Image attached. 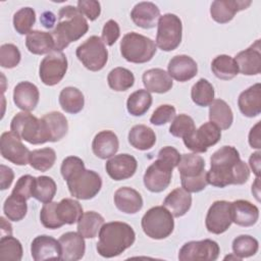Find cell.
<instances>
[{"instance_id": "c3c4849f", "label": "cell", "mask_w": 261, "mask_h": 261, "mask_svg": "<svg viewBox=\"0 0 261 261\" xmlns=\"http://www.w3.org/2000/svg\"><path fill=\"white\" fill-rule=\"evenodd\" d=\"M196 129L194 119L187 114H178L175 116L169 126V133L177 138L185 139L192 135Z\"/></svg>"}, {"instance_id": "6da1fadb", "label": "cell", "mask_w": 261, "mask_h": 261, "mask_svg": "<svg viewBox=\"0 0 261 261\" xmlns=\"http://www.w3.org/2000/svg\"><path fill=\"white\" fill-rule=\"evenodd\" d=\"M211 166L207 171V181L216 188L229 185H243L250 177V168L240 158L239 151L232 146H223L210 158Z\"/></svg>"}, {"instance_id": "52a82bcc", "label": "cell", "mask_w": 261, "mask_h": 261, "mask_svg": "<svg viewBox=\"0 0 261 261\" xmlns=\"http://www.w3.org/2000/svg\"><path fill=\"white\" fill-rule=\"evenodd\" d=\"M182 24L180 18L173 13H166L159 17L157 22L156 46L162 51H172L181 42Z\"/></svg>"}, {"instance_id": "f6af8a7d", "label": "cell", "mask_w": 261, "mask_h": 261, "mask_svg": "<svg viewBox=\"0 0 261 261\" xmlns=\"http://www.w3.org/2000/svg\"><path fill=\"white\" fill-rule=\"evenodd\" d=\"M21 243L12 236H3L0 240V259L20 261L22 258Z\"/></svg>"}, {"instance_id": "4dcf8cb0", "label": "cell", "mask_w": 261, "mask_h": 261, "mask_svg": "<svg viewBox=\"0 0 261 261\" xmlns=\"http://www.w3.org/2000/svg\"><path fill=\"white\" fill-rule=\"evenodd\" d=\"M192 196L182 188L171 191L163 201V206L173 215V217L184 216L191 208Z\"/></svg>"}, {"instance_id": "44dd1931", "label": "cell", "mask_w": 261, "mask_h": 261, "mask_svg": "<svg viewBox=\"0 0 261 261\" xmlns=\"http://www.w3.org/2000/svg\"><path fill=\"white\" fill-rule=\"evenodd\" d=\"M61 258L63 261H76L84 257L86 244L84 237L79 232L67 231L59 238Z\"/></svg>"}, {"instance_id": "277c9868", "label": "cell", "mask_w": 261, "mask_h": 261, "mask_svg": "<svg viewBox=\"0 0 261 261\" xmlns=\"http://www.w3.org/2000/svg\"><path fill=\"white\" fill-rule=\"evenodd\" d=\"M155 42L139 33L125 34L120 41V53L122 57L132 63H145L150 61L156 53Z\"/></svg>"}, {"instance_id": "603a6c76", "label": "cell", "mask_w": 261, "mask_h": 261, "mask_svg": "<svg viewBox=\"0 0 261 261\" xmlns=\"http://www.w3.org/2000/svg\"><path fill=\"white\" fill-rule=\"evenodd\" d=\"M40 93L36 85L30 82L18 83L13 90V102L22 111H32L39 103Z\"/></svg>"}, {"instance_id": "7bdbcfd3", "label": "cell", "mask_w": 261, "mask_h": 261, "mask_svg": "<svg viewBox=\"0 0 261 261\" xmlns=\"http://www.w3.org/2000/svg\"><path fill=\"white\" fill-rule=\"evenodd\" d=\"M56 160V153L52 148H42L33 150L30 153V165L39 171H47L50 169Z\"/></svg>"}, {"instance_id": "1f68e13d", "label": "cell", "mask_w": 261, "mask_h": 261, "mask_svg": "<svg viewBox=\"0 0 261 261\" xmlns=\"http://www.w3.org/2000/svg\"><path fill=\"white\" fill-rule=\"evenodd\" d=\"M25 46L31 53L36 55L49 54L55 50L51 33L42 31H31L27 35Z\"/></svg>"}, {"instance_id": "ac0fdd59", "label": "cell", "mask_w": 261, "mask_h": 261, "mask_svg": "<svg viewBox=\"0 0 261 261\" xmlns=\"http://www.w3.org/2000/svg\"><path fill=\"white\" fill-rule=\"evenodd\" d=\"M239 72L245 75H256L261 71V45L256 40L249 48L239 52L234 58Z\"/></svg>"}, {"instance_id": "e575fe53", "label": "cell", "mask_w": 261, "mask_h": 261, "mask_svg": "<svg viewBox=\"0 0 261 261\" xmlns=\"http://www.w3.org/2000/svg\"><path fill=\"white\" fill-rule=\"evenodd\" d=\"M83 213L82 205L74 199L65 198L56 204V214L63 225L77 222Z\"/></svg>"}, {"instance_id": "8d00e7d4", "label": "cell", "mask_w": 261, "mask_h": 261, "mask_svg": "<svg viewBox=\"0 0 261 261\" xmlns=\"http://www.w3.org/2000/svg\"><path fill=\"white\" fill-rule=\"evenodd\" d=\"M103 224L104 218L101 214L95 211H87L77 220V232L86 239H93L98 234Z\"/></svg>"}, {"instance_id": "6f0895ef", "label": "cell", "mask_w": 261, "mask_h": 261, "mask_svg": "<svg viewBox=\"0 0 261 261\" xmlns=\"http://www.w3.org/2000/svg\"><path fill=\"white\" fill-rule=\"evenodd\" d=\"M157 159L165 162L166 164H168L172 168H174L179 163L180 154L175 148L170 147V146H166V147H163L162 149H160V151L158 152V158Z\"/></svg>"}, {"instance_id": "f546056e", "label": "cell", "mask_w": 261, "mask_h": 261, "mask_svg": "<svg viewBox=\"0 0 261 261\" xmlns=\"http://www.w3.org/2000/svg\"><path fill=\"white\" fill-rule=\"evenodd\" d=\"M177 168L180 174V180L193 179L207 174L204 159L196 153L180 155Z\"/></svg>"}, {"instance_id": "9c48e42d", "label": "cell", "mask_w": 261, "mask_h": 261, "mask_svg": "<svg viewBox=\"0 0 261 261\" xmlns=\"http://www.w3.org/2000/svg\"><path fill=\"white\" fill-rule=\"evenodd\" d=\"M10 129L18 138L30 144H44L41 120L28 111L18 112L14 115L10 122Z\"/></svg>"}, {"instance_id": "d6986e66", "label": "cell", "mask_w": 261, "mask_h": 261, "mask_svg": "<svg viewBox=\"0 0 261 261\" xmlns=\"http://www.w3.org/2000/svg\"><path fill=\"white\" fill-rule=\"evenodd\" d=\"M31 254L35 261L61 258V247L59 241L54 238L42 234L36 237L31 244Z\"/></svg>"}, {"instance_id": "db71d44e", "label": "cell", "mask_w": 261, "mask_h": 261, "mask_svg": "<svg viewBox=\"0 0 261 261\" xmlns=\"http://www.w3.org/2000/svg\"><path fill=\"white\" fill-rule=\"evenodd\" d=\"M76 5L79 11L90 20L97 19L101 13V5L96 0H80Z\"/></svg>"}, {"instance_id": "03108f58", "label": "cell", "mask_w": 261, "mask_h": 261, "mask_svg": "<svg viewBox=\"0 0 261 261\" xmlns=\"http://www.w3.org/2000/svg\"><path fill=\"white\" fill-rule=\"evenodd\" d=\"M226 259H232V260H238V261H240V260H242L240 257H238V256H236L234 254L233 255H228V256H225L224 257V260H226Z\"/></svg>"}, {"instance_id": "d6a6232c", "label": "cell", "mask_w": 261, "mask_h": 261, "mask_svg": "<svg viewBox=\"0 0 261 261\" xmlns=\"http://www.w3.org/2000/svg\"><path fill=\"white\" fill-rule=\"evenodd\" d=\"M128 142L135 149L146 151L155 145L156 135L151 127L145 124H137L128 132Z\"/></svg>"}, {"instance_id": "d4e9b609", "label": "cell", "mask_w": 261, "mask_h": 261, "mask_svg": "<svg viewBox=\"0 0 261 261\" xmlns=\"http://www.w3.org/2000/svg\"><path fill=\"white\" fill-rule=\"evenodd\" d=\"M130 17L136 25L142 29H152L157 24L160 10L153 2H139L134 6Z\"/></svg>"}, {"instance_id": "836d02e7", "label": "cell", "mask_w": 261, "mask_h": 261, "mask_svg": "<svg viewBox=\"0 0 261 261\" xmlns=\"http://www.w3.org/2000/svg\"><path fill=\"white\" fill-rule=\"evenodd\" d=\"M209 119L220 129H228L233 121L231 108L222 99L213 100L209 106Z\"/></svg>"}, {"instance_id": "ba28073f", "label": "cell", "mask_w": 261, "mask_h": 261, "mask_svg": "<svg viewBox=\"0 0 261 261\" xmlns=\"http://www.w3.org/2000/svg\"><path fill=\"white\" fill-rule=\"evenodd\" d=\"M75 54L83 65L91 71L101 70L108 60V51L98 36L88 38L76 48Z\"/></svg>"}, {"instance_id": "2e32d148", "label": "cell", "mask_w": 261, "mask_h": 261, "mask_svg": "<svg viewBox=\"0 0 261 261\" xmlns=\"http://www.w3.org/2000/svg\"><path fill=\"white\" fill-rule=\"evenodd\" d=\"M41 120L42 138L43 142H58L60 141L68 130V122L66 117L58 112L52 111L46 113Z\"/></svg>"}, {"instance_id": "f907efd6", "label": "cell", "mask_w": 261, "mask_h": 261, "mask_svg": "<svg viewBox=\"0 0 261 261\" xmlns=\"http://www.w3.org/2000/svg\"><path fill=\"white\" fill-rule=\"evenodd\" d=\"M56 204L57 202L45 203L40 212V220L42 224L49 229H56L61 227L63 224L59 221L56 214Z\"/></svg>"}, {"instance_id": "ee69618b", "label": "cell", "mask_w": 261, "mask_h": 261, "mask_svg": "<svg viewBox=\"0 0 261 261\" xmlns=\"http://www.w3.org/2000/svg\"><path fill=\"white\" fill-rule=\"evenodd\" d=\"M28 211L27 201L10 194L3 204V212L8 220L19 221L24 218Z\"/></svg>"}, {"instance_id": "bcb514c9", "label": "cell", "mask_w": 261, "mask_h": 261, "mask_svg": "<svg viewBox=\"0 0 261 261\" xmlns=\"http://www.w3.org/2000/svg\"><path fill=\"white\" fill-rule=\"evenodd\" d=\"M232 251L233 254L241 259L254 256L259 249L258 241L248 234H242L237 237L232 241Z\"/></svg>"}, {"instance_id": "7dc6e473", "label": "cell", "mask_w": 261, "mask_h": 261, "mask_svg": "<svg viewBox=\"0 0 261 261\" xmlns=\"http://www.w3.org/2000/svg\"><path fill=\"white\" fill-rule=\"evenodd\" d=\"M36 21V12L31 7H22L13 15V27L19 35H28Z\"/></svg>"}, {"instance_id": "681fc988", "label": "cell", "mask_w": 261, "mask_h": 261, "mask_svg": "<svg viewBox=\"0 0 261 261\" xmlns=\"http://www.w3.org/2000/svg\"><path fill=\"white\" fill-rule=\"evenodd\" d=\"M20 52L13 44H3L0 47V65L4 68H13L20 62Z\"/></svg>"}, {"instance_id": "7402d4cb", "label": "cell", "mask_w": 261, "mask_h": 261, "mask_svg": "<svg viewBox=\"0 0 261 261\" xmlns=\"http://www.w3.org/2000/svg\"><path fill=\"white\" fill-rule=\"evenodd\" d=\"M167 70L171 79L184 83L196 76L198 65L196 61L188 55H176L170 59Z\"/></svg>"}, {"instance_id": "74e56055", "label": "cell", "mask_w": 261, "mask_h": 261, "mask_svg": "<svg viewBox=\"0 0 261 261\" xmlns=\"http://www.w3.org/2000/svg\"><path fill=\"white\" fill-rule=\"evenodd\" d=\"M211 70L216 77L223 81L232 80L239 73L234 58L225 54L218 55L212 60Z\"/></svg>"}, {"instance_id": "8992f818", "label": "cell", "mask_w": 261, "mask_h": 261, "mask_svg": "<svg viewBox=\"0 0 261 261\" xmlns=\"http://www.w3.org/2000/svg\"><path fill=\"white\" fill-rule=\"evenodd\" d=\"M66 184L72 197L80 200H90L100 192L102 178L96 171L82 167L66 179Z\"/></svg>"}, {"instance_id": "94428289", "label": "cell", "mask_w": 261, "mask_h": 261, "mask_svg": "<svg viewBox=\"0 0 261 261\" xmlns=\"http://www.w3.org/2000/svg\"><path fill=\"white\" fill-rule=\"evenodd\" d=\"M260 156H261V152L257 151V152H254L253 154H251V156L249 158L250 168L252 169L254 174L258 177H260V161H261Z\"/></svg>"}, {"instance_id": "9f6ffc18", "label": "cell", "mask_w": 261, "mask_h": 261, "mask_svg": "<svg viewBox=\"0 0 261 261\" xmlns=\"http://www.w3.org/2000/svg\"><path fill=\"white\" fill-rule=\"evenodd\" d=\"M85 167L84 161L76 156H68L65 159H63L60 167L61 175L66 180L73 172L79 170L80 168Z\"/></svg>"}, {"instance_id": "5b68a950", "label": "cell", "mask_w": 261, "mask_h": 261, "mask_svg": "<svg viewBox=\"0 0 261 261\" xmlns=\"http://www.w3.org/2000/svg\"><path fill=\"white\" fill-rule=\"evenodd\" d=\"M141 224L145 234L153 240L166 239L174 228L173 215L164 206L150 208L142 217Z\"/></svg>"}, {"instance_id": "83f0119b", "label": "cell", "mask_w": 261, "mask_h": 261, "mask_svg": "<svg viewBox=\"0 0 261 261\" xmlns=\"http://www.w3.org/2000/svg\"><path fill=\"white\" fill-rule=\"evenodd\" d=\"M231 218L240 226H253L258 221L259 209L247 200H237L231 202Z\"/></svg>"}, {"instance_id": "91938a15", "label": "cell", "mask_w": 261, "mask_h": 261, "mask_svg": "<svg viewBox=\"0 0 261 261\" xmlns=\"http://www.w3.org/2000/svg\"><path fill=\"white\" fill-rule=\"evenodd\" d=\"M261 121H258L249 133V144L252 148L260 149L261 148V135H260Z\"/></svg>"}, {"instance_id": "8fae6325", "label": "cell", "mask_w": 261, "mask_h": 261, "mask_svg": "<svg viewBox=\"0 0 261 261\" xmlns=\"http://www.w3.org/2000/svg\"><path fill=\"white\" fill-rule=\"evenodd\" d=\"M220 248L215 241L205 239L186 243L178 252L180 261H214L218 258Z\"/></svg>"}, {"instance_id": "6125c7cd", "label": "cell", "mask_w": 261, "mask_h": 261, "mask_svg": "<svg viewBox=\"0 0 261 261\" xmlns=\"http://www.w3.org/2000/svg\"><path fill=\"white\" fill-rule=\"evenodd\" d=\"M40 21L41 23L43 24L44 28L46 29H51L54 27L55 24V21H56V17L54 15L53 12L51 11H45L42 13L41 15V18H40Z\"/></svg>"}, {"instance_id": "e7e4bbea", "label": "cell", "mask_w": 261, "mask_h": 261, "mask_svg": "<svg viewBox=\"0 0 261 261\" xmlns=\"http://www.w3.org/2000/svg\"><path fill=\"white\" fill-rule=\"evenodd\" d=\"M252 194L253 196H255L257 201H260V177L258 176L252 185Z\"/></svg>"}, {"instance_id": "d590c367", "label": "cell", "mask_w": 261, "mask_h": 261, "mask_svg": "<svg viewBox=\"0 0 261 261\" xmlns=\"http://www.w3.org/2000/svg\"><path fill=\"white\" fill-rule=\"evenodd\" d=\"M59 104L63 111L76 114L83 110L85 98L83 93L74 87H66L59 94Z\"/></svg>"}, {"instance_id": "5bb4252c", "label": "cell", "mask_w": 261, "mask_h": 261, "mask_svg": "<svg viewBox=\"0 0 261 261\" xmlns=\"http://www.w3.org/2000/svg\"><path fill=\"white\" fill-rule=\"evenodd\" d=\"M0 152L4 159L15 165H27L31 151L22 144L21 139L12 132H5L0 138Z\"/></svg>"}, {"instance_id": "4fadbf2b", "label": "cell", "mask_w": 261, "mask_h": 261, "mask_svg": "<svg viewBox=\"0 0 261 261\" xmlns=\"http://www.w3.org/2000/svg\"><path fill=\"white\" fill-rule=\"evenodd\" d=\"M231 223V203L224 200L215 201L206 215L205 225L207 230L214 234H220L226 231Z\"/></svg>"}, {"instance_id": "ffe728a7", "label": "cell", "mask_w": 261, "mask_h": 261, "mask_svg": "<svg viewBox=\"0 0 261 261\" xmlns=\"http://www.w3.org/2000/svg\"><path fill=\"white\" fill-rule=\"evenodd\" d=\"M251 3L250 0H216L210 6V14L216 22L226 23L237 12L248 8Z\"/></svg>"}, {"instance_id": "60d3db41", "label": "cell", "mask_w": 261, "mask_h": 261, "mask_svg": "<svg viewBox=\"0 0 261 261\" xmlns=\"http://www.w3.org/2000/svg\"><path fill=\"white\" fill-rule=\"evenodd\" d=\"M107 82L109 87L116 91H126L134 86L135 76L134 73L124 67H115L108 73Z\"/></svg>"}, {"instance_id": "b9f144b4", "label": "cell", "mask_w": 261, "mask_h": 261, "mask_svg": "<svg viewBox=\"0 0 261 261\" xmlns=\"http://www.w3.org/2000/svg\"><path fill=\"white\" fill-rule=\"evenodd\" d=\"M214 88L206 79H200L193 85L191 90L193 102L201 107L210 106L214 100Z\"/></svg>"}, {"instance_id": "f1b7e54d", "label": "cell", "mask_w": 261, "mask_h": 261, "mask_svg": "<svg viewBox=\"0 0 261 261\" xmlns=\"http://www.w3.org/2000/svg\"><path fill=\"white\" fill-rule=\"evenodd\" d=\"M143 84L148 92L163 94L168 92L173 82L168 72L161 68H151L146 70L142 76Z\"/></svg>"}, {"instance_id": "4316f807", "label": "cell", "mask_w": 261, "mask_h": 261, "mask_svg": "<svg viewBox=\"0 0 261 261\" xmlns=\"http://www.w3.org/2000/svg\"><path fill=\"white\" fill-rule=\"evenodd\" d=\"M119 148L117 136L112 130H101L92 142L93 153L100 159L113 157Z\"/></svg>"}, {"instance_id": "e0dca14e", "label": "cell", "mask_w": 261, "mask_h": 261, "mask_svg": "<svg viewBox=\"0 0 261 261\" xmlns=\"http://www.w3.org/2000/svg\"><path fill=\"white\" fill-rule=\"evenodd\" d=\"M138 167L136 158L129 154H118L107 160L105 169L114 180H123L132 177Z\"/></svg>"}, {"instance_id": "cb8c5ba5", "label": "cell", "mask_w": 261, "mask_h": 261, "mask_svg": "<svg viewBox=\"0 0 261 261\" xmlns=\"http://www.w3.org/2000/svg\"><path fill=\"white\" fill-rule=\"evenodd\" d=\"M113 200L116 208L126 214H135L143 207L141 194L129 187H122L116 190Z\"/></svg>"}, {"instance_id": "f35d334b", "label": "cell", "mask_w": 261, "mask_h": 261, "mask_svg": "<svg viewBox=\"0 0 261 261\" xmlns=\"http://www.w3.org/2000/svg\"><path fill=\"white\" fill-rule=\"evenodd\" d=\"M152 105V96L150 92L140 89L132 93L126 101V108L130 115L141 116L144 115Z\"/></svg>"}, {"instance_id": "816d5d0a", "label": "cell", "mask_w": 261, "mask_h": 261, "mask_svg": "<svg viewBox=\"0 0 261 261\" xmlns=\"http://www.w3.org/2000/svg\"><path fill=\"white\" fill-rule=\"evenodd\" d=\"M35 179H36V177H34L33 175H30V174L20 176L17 179L11 194H13L25 201L29 200L31 197H33V188H34Z\"/></svg>"}, {"instance_id": "7a4b0ae2", "label": "cell", "mask_w": 261, "mask_h": 261, "mask_svg": "<svg viewBox=\"0 0 261 261\" xmlns=\"http://www.w3.org/2000/svg\"><path fill=\"white\" fill-rule=\"evenodd\" d=\"M135 240L136 233L129 224L111 221L101 226L96 249L102 257L112 258L129 248L135 243Z\"/></svg>"}, {"instance_id": "be15d7a7", "label": "cell", "mask_w": 261, "mask_h": 261, "mask_svg": "<svg viewBox=\"0 0 261 261\" xmlns=\"http://www.w3.org/2000/svg\"><path fill=\"white\" fill-rule=\"evenodd\" d=\"M0 220H1V237L11 236V233H12L11 224L8 221H6V219L4 217H1Z\"/></svg>"}, {"instance_id": "11a10c76", "label": "cell", "mask_w": 261, "mask_h": 261, "mask_svg": "<svg viewBox=\"0 0 261 261\" xmlns=\"http://www.w3.org/2000/svg\"><path fill=\"white\" fill-rule=\"evenodd\" d=\"M119 36L120 29L115 20L109 19L107 22H105L101 36V40L104 44H106L107 46H112L118 40Z\"/></svg>"}, {"instance_id": "3957f363", "label": "cell", "mask_w": 261, "mask_h": 261, "mask_svg": "<svg viewBox=\"0 0 261 261\" xmlns=\"http://www.w3.org/2000/svg\"><path fill=\"white\" fill-rule=\"evenodd\" d=\"M88 30V21L76 7L71 5L62 7L58 13V22L51 32L55 51H62L71 42L85 36Z\"/></svg>"}, {"instance_id": "f5cc1de1", "label": "cell", "mask_w": 261, "mask_h": 261, "mask_svg": "<svg viewBox=\"0 0 261 261\" xmlns=\"http://www.w3.org/2000/svg\"><path fill=\"white\" fill-rule=\"evenodd\" d=\"M175 117V108L169 104H163L157 107L150 117V122L154 125H163L170 122Z\"/></svg>"}, {"instance_id": "680465c9", "label": "cell", "mask_w": 261, "mask_h": 261, "mask_svg": "<svg viewBox=\"0 0 261 261\" xmlns=\"http://www.w3.org/2000/svg\"><path fill=\"white\" fill-rule=\"evenodd\" d=\"M0 168H1V170H0V173H1V188L0 189L2 191H4V190L8 189L11 186V184L13 181V178H14V173H13V170L10 167H8L4 164H1Z\"/></svg>"}, {"instance_id": "ab89813d", "label": "cell", "mask_w": 261, "mask_h": 261, "mask_svg": "<svg viewBox=\"0 0 261 261\" xmlns=\"http://www.w3.org/2000/svg\"><path fill=\"white\" fill-rule=\"evenodd\" d=\"M56 191V182L52 177L47 175L36 177L33 188V197L39 202L44 204L51 202L55 197Z\"/></svg>"}, {"instance_id": "9a60e30c", "label": "cell", "mask_w": 261, "mask_h": 261, "mask_svg": "<svg viewBox=\"0 0 261 261\" xmlns=\"http://www.w3.org/2000/svg\"><path fill=\"white\" fill-rule=\"evenodd\" d=\"M173 168L165 162L157 159L145 171L144 185L152 193L164 191L171 181Z\"/></svg>"}, {"instance_id": "7c38bea8", "label": "cell", "mask_w": 261, "mask_h": 261, "mask_svg": "<svg viewBox=\"0 0 261 261\" xmlns=\"http://www.w3.org/2000/svg\"><path fill=\"white\" fill-rule=\"evenodd\" d=\"M221 138V129L213 122H205L189 137L182 139L185 146L194 153H205Z\"/></svg>"}, {"instance_id": "30bf717a", "label": "cell", "mask_w": 261, "mask_h": 261, "mask_svg": "<svg viewBox=\"0 0 261 261\" xmlns=\"http://www.w3.org/2000/svg\"><path fill=\"white\" fill-rule=\"evenodd\" d=\"M67 70V58L62 51H52L47 54L40 63L39 75L46 86L57 85Z\"/></svg>"}, {"instance_id": "484cf974", "label": "cell", "mask_w": 261, "mask_h": 261, "mask_svg": "<svg viewBox=\"0 0 261 261\" xmlns=\"http://www.w3.org/2000/svg\"><path fill=\"white\" fill-rule=\"evenodd\" d=\"M238 106L245 116H258L261 113V85L257 83L243 91L239 96Z\"/></svg>"}]
</instances>
